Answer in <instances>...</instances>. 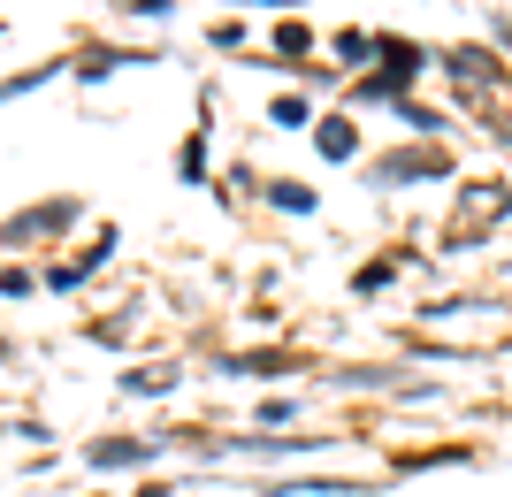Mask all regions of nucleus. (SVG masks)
Masks as SVG:
<instances>
[{"mask_svg":"<svg viewBox=\"0 0 512 497\" xmlns=\"http://www.w3.org/2000/svg\"><path fill=\"white\" fill-rule=\"evenodd\" d=\"M153 444H130V436H115V444H92V467H138Z\"/></svg>","mask_w":512,"mask_h":497,"instance_id":"f257e3e1","label":"nucleus"},{"mask_svg":"<svg viewBox=\"0 0 512 497\" xmlns=\"http://www.w3.org/2000/svg\"><path fill=\"white\" fill-rule=\"evenodd\" d=\"M352 146H360V138H352V123H321V153H329V161H344Z\"/></svg>","mask_w":512,"mask_h":497,"instance_id":"f03ea898","label":"nucleus"}]
</instances>
